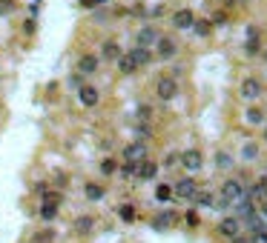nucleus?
<instances>
[{
	"label": "nucleus",
	"mask_w": 267,
	"mask_h": 243,
	"mask_svg": "<svg viewBox=\"0 0 267 243\" xmlns=\"http://www.w3.org/2000/svg\"><path fill=\"white\" fill-rule=\"evenodd\" d=\"M175 95H178V80L172 75H161L155 80V97L161 103H169V100H175Z\"/></svg>",
	"instance_id": "obj_1"
},
{
	"label": "nucleus",
	"mask_w": 267,
	"mask_h": 243,
	"mask_svg": "<svg viewBox=\"0 0 267 243\" xmlns=\"http://www.w3.org/2000/svg\"><path fill=\"white\" fill-rule=\"evenodd\" d=\"M244 195H247V189H244V183L241 180H236V177H227V180L221 183V195H218V198H224L227 200V203H239L241 198H244Z\"/></svg>",
	"instance_id": "obj_2"
},
{
	"label": "nucleus",
	"mask_w": 267,
	"mask_h": 243,
	"mask_svg": "<svg viewBox=\"0 0 267 243\" xmlns=\"http://www.w3.org/2000/svg\"><path fill=\"white\" fill-rule=\"evenodd\" d=\"M261 92H264V86H261V80H258V78H253V75L241 78V83H239L241 100H258V97H261Z\"/></svg>",
	"instance_id": "obj_3"
},
{
	"label": "nucleus",
	"mask_w": 267,
	"mask_h": 243,
	"mask_svg": "<svg viewBox=\"0 0 267 243\" xmlns=\"http://www.w3.org/2000/svg\"><path fill=\"white\" fill-rule=\"evenodd\" d=\"M150 157V149L144 140H132V143H126L124 146V160L126 163H144Z\"/></svg>",
	"instance_id": "obj_4"
},
{
	"label": "nucleus",
	"mask_w": 267,
	"mask_h": 243,
	"mask_svg": "<svg viewBox=\"0 0 267 243\" xmlns=\"http://www.w3.org/2000/svg\"><path fill=\"white\" fill-rule=\"evenodd\" d=\"M78 92V103L83 106V109H95V106L101 103V92L98 86H92V83H83L80 89H75Z\"/></svg>",
	"instance_id": "obj_5"
},
{
	"label": "nucleus",
	"mask_w": 267,
	"mask_h": 243,
	"mask_svg": "<svg viewBox=\"0 0 267 243\" xmlns=\"http://www.w3.org/2000/svg\"><path fill=\"white\" fill-rule=\"evenodd\" d=\"M155 57L158 60H172L178 54V43H175V37H167V35H161L158 37V43H155Z\"/></svg>",
	"instance_id": "obj_6"
},
{
	"label": "nucleus",
	"mask_w": 267,
	"mask_h": 243,
	"mask_svg": "<svg viewBox=\"0 0 267 243\" xmlns=\"http://www.w3.org/2000/svg\"><path fill=\"white\" fill-rule=\"evenodd\" d=\"M172 195L181 200H193L198 195V183L193 180V177H181V180L172 183Z\"/></svg>",
	"instance_id": "obj_7"
},
{
	"label": "nucleus",
	"mask_w": 267,
	"mask_h": 243,
	"mask_svg": "<svg viewBox=\"0 0 267 243\" xmlns=\"http://www.w3.org/2000/svg\"><path fill=\"white\" fill-rule=\"evenodd\" d=\"M101 69V57L95 52H83V54H78V69L75 72H80L83 78H89V75H95V72Z\"/></svg>",
	"instance_id": "obj_8"
},
{
	"label": "nucleus",
	"mask_w": 267,
	"mask_h": 243,
	"mask_svg": "<svg viewBox=\"0 0 267 243\" xmlns=\"http://www.w3.org/2000/svg\"><path fill=\"white\" fill-rule=\"evenodd\" d=\"M121 54H124V49H121V43H118L115 37H107V40L101 43V49H98V57L101 60H109V63H118Z\"/></svg>",
	"instance_id": "obj_9"
},
{
	"label": "nucleus",
	"mask_w": 267,
	"mask_h": 243,
	"mask_svg": "<svg viewBox=\"0 0 267 243\" xmlns=\"http://www.w3.org/2000/svg\"><path fill=\"white\" fill-rule=\"evenodd\" d=\"M158 29L152 26V23H147V26H141L138 32H135V46H147V49H152V46L158 43Z\"/></svg>",
	"instance_id": "obj_10"
},
{
	"label": "nucleus",
	"mask_w": 267,
	"mask_h": 243,
	"mask_svg": "<svg viewBox=\"0 0 267 243\" xmlns=\"http://www.w3.org/2000/svg\"><path fill=\"white\" fill-rule=\"evenodd\" d=\"M218 234H221V237H227V240H233V237H239L241 234V220L239 217H221V220H218Z\"/></svg>",
	"instance_id": "obj_11"
},
{
	"label": "nucleus",
	"mask_w": 267,
	"mask_h": 243,
	"mask_svg": "<svg viewBox=\"0 0 267 243\" xmlns=\"http://www.w3.org/2000/svg\"><path fill=\"white\" fill-rule=\"evenodd\" d=\"M193 23H196V12L193 9H178L175 15H172V26H175L178 32H190Z\"/></svg>",
	"instance_id": "obj_12"
},
{
	"label": "nucleus",
	"mask_w": 267,
	"mask_h": 243,
	"mask_svg": "<svg viewBox=\"0 0 267 243\" xmlns=\"http://www.w3.org/2000/svg\"><path fill=\"white\" fill-rule=\"evenodd\" d=\"M181 166L187 169V172H198L201 166H204V157L198 149H187V152H181Z\"/></svg>",
	"instance_id": "obj_13"
},
{
	"label": "nucleus",
	"mask_w": 267,
	"mask_h": 243,
	"mask_svg": "<svg viewBox=\"0 0 267 243\" xmlns=\"http://www.w3.org/2000/svg\"><path fill=\"white\" fill-rule=\"evenodd\" d=\"M244 52H247L250 57L261 54V32H258V26H250L247 29V43H244Z\"/></svg>",
	"instance_id": "obj_14"
},
{
	"label": "nucleus",
	"mask_w": 267,
	"mask_h": 243,
	"mask_svg": "<svg viewBox=\"0 0 267 243\" xmlns=\"http://www.w3.org/2000/svg\"><path fill=\"white\" fill-rule=\"evenodd\" d=\"M126 54H129L135 63H138V69H141V66H150L152 57H155V54H152V49H147V46H132Z\"/></svg>",
	"instance_id": "obj_15"
},
{
	"label": "nucleus",
	"mask_w": 267,
	"mask_h": 243,
	"mask_svg": "<svg viewBox=\"0 0 267 243\" xmlns=\"http://www.w3.org/2000/svg\"><path fill=\"white\" fill-rule=\"evenodd\" d=\"M158 169H161V166L155 163V160H150V157H147L144 163H138V172H135V177H138V180H155Z\"/></svg>",
	"instance_id": "obj_16"
},
{
	"label": "nucleus",
	"mask_w": 267,
	"mask_h": 243,
	"mask_svg": "<svg viewBox=\"0 0 267 243\" xmlns=\"http://www.w3.org/2000/svg\"><path fill=\"white\" fill-rule=\"evenodd\" d=\"M72 229H75L78 234H92L95 232V217L92 215H78L75 223H72Z\"/></svg>",
	"instance_id": "obj_17"
},
{
	"label": "nucleus",
	"mask_w": 267,
	"mask_h": 243,
	"mask_svg": "<svg viewBox=\"0 0 267 243\" xmlns=\"http://www.w3.org/2000/svg\"><path fill=\"white\" fill-rule=\"evenodd\" d=\"M175 220H178V215L175 212H158V215L152 217V229H169V226H175Z\"/></svg>",
	"instance_id": "obj_18"
},
{
	"label": "nucleus",
	"mask_w": 267,
	"mask_h": 243,
	"mask_svg": "<svg viewBox=\"0 0 267 243\" xmlns=\"http://www.w3.org/2000/svg\"><path fill=\"white\" fill-rule=\"evenodd\" d=\"M118 72H121V75H124V78H129V75H135V72H138V63L132 60V57H129V54H121V57H118Z\"/></svg>",
	"instance_id": "obj_19"
},
{
	"label": "nucleus",
	"mask_w": 267,
	"mask_h": 243,
	"mask_svg": "<svg viewBox=\"0 0 267 243\" xmlns=\"http://www.w3.org/2000/svg\"><path fill=\"white\" fill-rule=\"evenodd\" d=\"M83 195H86V200H104V195H107V189L101 186V183H83Z\"/></svg>",
	"instance_id": "obj_20"
},
{
	"label": "nucleus",
	"mask_w": 267,
	"mask_h": 243,
	"mask_svg": "<svg viewBox=\"0 0 267 243\" xmlns=\"http://www.w3.org/2000/svg\"><path fill=\"white\" fill-rule=\"evenodd\" d=\"M196 37H210L213 35V23L210 20H204V18H196V23H193V29H190Z\"/></svg>",
	"instance_id": "obj_21"
},
{
	"label": "nucleus",
	"mask_w": 267,
	"mask_h": 243,
	"mask_svg": "<svg viewBox=\"0 0 267 243\" xmlns=\"http://www.w3.org/2000/svg\"><path fill=\"white\" fill-rule=\"evenodd\" d=\"M58 203H52V200H43L40 203V220H46V223H52L55 217H58Z\"/></svg>",
	"instance_id": "obj_22"
},
{
	"label": "nucleus",
	"mask_w": 267,
	"mask_h": 243,
	"mask_svg": "<svg viewBox=\"0 0 267 243\" xmlns=\"http://www.w3.org/2000/svg\"><path fill=\"white\" fill-rule=\"evenodd\" d=\"M244 117H247V123L250 126H264V112L258 109V106H247V112H244Z\"/></svg>",
	"instance_id": "obj_23"
},
{
	"label": "nucleus",
	"mask_w": 267,
	"mask_h": 243,
	"mask_svg": "<svg viewBox=\"0 0 267 243\" xmlns=\"http://www.w3.org/2000/svg\"><path fill=\"white\" fill-rule=\"evenodd\" d=\"M118 217H121L124 223H135L138 212H135V206H132V203H121V206H118Z\"/></svg>",
	"instance_id": "obj_24"
},
{
	"label": "nucleus",
	"mask_w": 267,
	"mask_h": 243,
	"mask_svg": "<svg viewBox=\"0 0 267 243\" xmlns=\"http://www.w3.org/2000/svg\"><path fill=\"white\" fill-rule=\"evenodd\" d=\"M175 198V195H172V186H169V183H158V186H155V200H158V203H167V200H172Z\"/></svg>",
	"instance_id": "obj_25"
},
{
	"label": "nucleus",
	"mask_w": 267,
	"mask_h": 243,
	"mask_svg": "<svg viewBox=\"0 0 267 243\" xmlns=\"http://www.w3.org/2000/svg\"><path fill=\"white\" fill-rule=\"evenodd\" d=\"M115 172H118V160L115 157H104V160H101V174H104V177H112Z\"/></svg>",
	"instance_id": "obj_26"
},
{
	"label": "nucleus",
	"mask_w": 267,
	"mask_h": 243,
	"mask_svg": "<svg viewBox=\"0 0 267 243\" xmlns=\"http://www.w3.org/2000/svg\"><path fill=\"white\" fill-rule=\"evenodd\" d=\"M193 200H196L198 206H215V195L213 192H204V189H198V195Z\"/></svg>",
	"instance_id": "obj_27"
},
{
	"label": "nucleus",
	"mask_w": 267,
	"mask_h": 243,
	"mask_svg": "<svg viewBox=\"0 0 267 243\" xmlns=\"http://www.w3.org/2000/svg\"><path fill=\"white\" fill-rule=\"evenodd\" d=\"M241 157H244V160H256L258 157V146L256 143H244V146H241Z\"/></svg>",
	"instance_id": "obj_28"
},
{
	"label": "nucleus",
	"mask_w": 267,
	"mask_h": 243,
	"mask_svg": "<svg viewBox=\"0 0 267 243\" xmlns=\"http://www.w3.org/2000/svg\"><path fill=\"white\" fill-rule=\"evenodd\" d=\"M215 166H218V169H230V166H233V157L227 155V152H218V155H215Z\"/></svg>",
	"instance_id": "obj_29"
},
{
	"label": "nucleus",
	"mask_w": 267,
	"mask_h": 243,
	"mask_svg": "<svg viewBox=\"0 0 267 243\" xmlns=\"http://www.w3.org/2000/svg\"><path fill=\"white\" fill-rule=\"evenodd\" d=\"M52 240H55V232H52V229H43V232L35 234V240H32V243H52Z\"/></svg>",
	"instance_id": "obj_30"
},
{
	"label": "nucleus",
	"mask_w": 267,
	"mask_h": 243,
	"mask_svg": "<svg viewBox=\"0 0 267 243\" xmlns=\"http://www.w3.org/2000/svg\"><path fill=\"white\" fill-rule=\"evenodd\" d=\"M18 9V0H0V15H12Z\"/></svg>",
	"instance_id": "obj_31"
},
{
	"label": "nucleus",
	"mask_w": 267,
	"mask_h": 243,
	"mask_svg": "<svg viewBox=\"0 0 267 243\" xmlns=\"http://www.w3.org/2000/svg\"><path fill=\"white\" fill-rule=\"evenodd\" d=\"M150 117H152V106L141 103V106H138V120H141V123H147Z\"/></svg>",
	"instance_id": "obj_32"
},
{
	"label": "nucleus",
	"mask_w": 267,
	"mask_h": 243,
	"mask_svg": "<svg viewBox=\"0 0 267 243\" xmlns=\"http://www.w3.org/2000/svg\"><path fill=\"white\" fill-rule=\"evenodd\" d=\"M69 86H75V89L83 86V75H80V72H72L69 75Z\"/></svg>",
	"instance_id": "obj_33"
},
{
	"label": "nucleus",
	"mask_w": 267,
	"mask_h": 243,
	"mask_svg": "<svg viewBox=\"0 0 267 243\" xmlns=\"http://www.w3.org/2000/svg\"><path fill=\"white\" fill-rule=\"evenodd\" d=\"M184 220H187V226H193V229H196V226L201 223V217H198L196 209H193V212H187V217H184Z\"/></svg>",
	"instance_id": "obj_34"
},
{
	"label": "nucleus",
	"mask_w": 267,
	"mask_h": 243,
	"mask_svg": "<svg viewBox=\"0 0 267 243\" xmlns=\"http://www.w3.org/2000/svg\"><path fill=\"white\" fill-rule=\"evenodd\" d=\"M175 163H181V155H178V152H169V155L164 157V166L169 169V166H175Z\"/></svg>",
	"instance_id": "obj_35"
},
{
	"label": "nucleus",
	"mask_w": 267,
	"mask_h": 243,
	"mask_svg": "<svg viewBox=\"0 0 267 243\" xmlns=\"http://www.w3.org/2000/svg\"><path fill=\"white\" fill-rule=\"evenodd\" d=\"M250 243H267V229H258V232H253Z\"/></svg>",
	"instance_id": "obj_36"
},
{
	"label": "nucleus",
	"mask_w": 267,
	"mask_h": 243,
	"mask_svg": "<svg viewBox=\"0 0 267 243\" xmlns=\"http://www.w3.org/2000/svg\"><path fill=\"white\" fill-rule=\"evenodd\" d=\"M135 132H138L141 138H150V126H147V123H138V126H135Z\"/></svg>",
	"instance_id": "obj_37"
},
{
	"label": "nucleus",
	"mask_w": 267,
	"mask_h": 243,
	"mask_svg": "<svg viewBox=\"0 0 267 243\" xmlns=\"http://www.w3.org/2000/svg\"><path fill=\"white\" fill-rule=\"evenodd\" d=\"M164 15V6H152L150 9V18H161Z\"/></svg>",
	"instance_id": "obj_38"
},
{
	"label": "nucleus",
	"mask_w": 267,
	"mask_h": 243,
	"mask_svg": "<svg viewBox=\"0 0 267 243\" xmlns=\"http://www.w3.org/2000/svg\"><path fill=\"white\" fill-rule=\"evenodd\" d=\"M258 215H261V220L267 223V200H264V203H258Z\"/></svg>",
	"instance_id": "obj_39"
},
{
	"label": "nucleus",
	"mask_w": 267,
	"mask_h": 243,
	"mask_svg": "<svg viewBox=\"0 0 267 243\" xmlns=\"http://www.w3.org/2000/svg\"><path fill=\"white\" fill-rule=\"evenodd\" d=\"M210 23H227V15H224V12H218V15H215V18L210 20Z\"/></svg>",
	"instance_id": "obj_40"
},
{
	"label": "nucleus",
	"mask_w": 267,
	"mask_h": 243,
	"mask_svg": "<svg viewBox=\"0 0 267 243\" xmlns=\"http://www.w3.org/2000/svg\"><path fill=\"white\" fill-rule=\"evenodd\" d=\"M230 243H250V237H241V234H239V237H233Z\"/></svg>",
	"instance_id": "obj_41"
},
{
	"label": "nucleus",
	"mask_w": 267,
	"mask_h": 243,
	"mask_svg": "<svg viewBox=\"0 0 267 243\" xmlns=\"http://www.w3.org/2000/svg\"><path fill=\"white\" fill-rule=\"evenodd\" d=\"M261 57H264V60H267V49H261Z\"/></svg>",
	"instance_id": "obj_42"
},
{
	"label": "nucleus",
	"mask_w": 267,
	"mask_h": 243,
	"mask_svg": "<svg viewBox=\"0 0 267 243\" xmlns=\"http://www.w3.org/2000/svg\"><path fill=\"white\" fill-rule=\"evenodd\" d=\"M264 140H267V126H264Z\"/></svg>",
	"instance_id": "obj_43"
}]
</instances>
